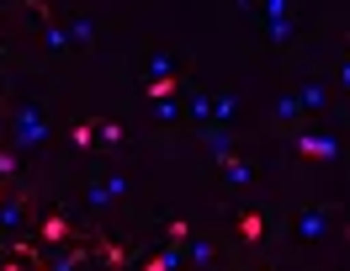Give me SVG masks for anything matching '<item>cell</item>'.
Segmentation results:
<instances>
[{
	"label": "cell",
	"instance_id": "cell-1",
	"mask_svg": "<svg viewBox=\"0 0 350 271\" xmlns=\"http://www.w3.org/2000/svg\"><path fill=\"white\" fill-rule=\"evenodd\" d=\"M297 155H308V159H329V155H334V144H329V138H297Z\"/></svg>",
	"mask_w": 350,
	"mask_h": 271
},
{
	"label": "cell",
	"instance_id": "cell-4",
	"mask_svg": "<svg viewBox=\"0 0 350 271\" xmlns=\"http://www.w3.org/2000/svg\"><path fill=\"white\" fill-rule=\"evenodd\" d=\"M69 144H75V149H90V144H96V128H90V122H80V128L69 133Z\"/></svg>",
	"mask_w": 350,
	"mask_h": 271
},
{
	"label": "cell",
	"instance_id": "cell-3",
	"mask_svg": "<svg viewBox=\"0 0 350 271\" xmlns=\"http://www.w3.org/2000/svg\"><path fill=\"white\" fill-rule=\"evenodd\" d=\"M239 234H244V240H260V234H265L260 213H244V218H239Z\"/></svg>",
	"mask_w": 350,
	"mask_h": 271
},
{
	"label": "cell",
	"instance_id": "cell-6",
	"mask_svg": "<svg viewBox=\"0 0 350 271\" xmlns=\"http://www.w3.org/2000/svg\"><path fill=\"white\" fill-rule=\"evenodd\" d=\"M170 90H175V80H170V75H159V80L149 86V96H170Z\"/></svg>",
	"mask_w": 350,
	"mask_h": 271
},
{
	"label": "cell",
	"instance_id": "cell-2",
	"mask_svg": "<svg viewBox=\"0 0 350 271\" xmlns=\"http://www.w3.org/2000/svg\"><path fill=\"white\" fill-rule=\"evenodd\" d=\"M43 240H48V245H64V240H69V224L59 218V213H48V218H43Z\"/></svg>",
	"mask_w": 350,
	"mask_h": 271
},
{
	"label": "cell",
	"instance_id": "cell-7",
	"mask_svg": "<svg viewBox=\"0 0 350 271\" xmlns=\"http://www.w3.org/2000/svg\"><path fill=\"white\" fill-rule=\"evenodd\" d=\"M207 149H213L218 159H228V138H223V133H213V138H207Z\"/></svg>",
	"mask_w": 350,
	"mask_h": 271
},
{
	"label": "cell",
	"instance_id": "cell-5",
	"mask_svg": "<svg viewBox=\"0 0 350 271\" xmlns=\"http://www.w3.org/2000/svg\"><path fill=\"white\" fill-rule=\"evenodd\" d=\"M165 229H170V240H175V245H186V240H191V224H186V218H170Z\"/></svg>",
	"mask_w": 350,
	"mask_h": 271
},
{
	"label": "cell",
	"instance_id": "cell-8",
	"mask_svg": "<svg viewBox=\"0 0 350 271\" xmlns=\"http://www.w3.org/2000/svg\"><path fill=\"white\" fill-rule=\"evenodd\" d=\"M170 266H175L170 255H154V261H149V266H144V271H170Z\"/></svg>",
	"mask_w": 350,
	"mask_h": 271
}]
</instances>
